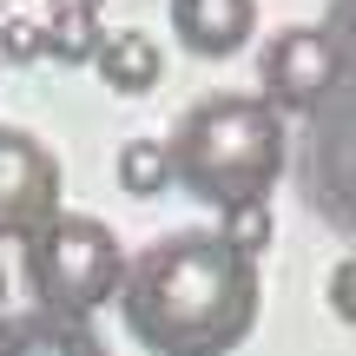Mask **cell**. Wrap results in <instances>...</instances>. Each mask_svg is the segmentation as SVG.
<instances>
[{"instance_id": "cell-1", "label": "cell", "mask_w": 356, "mask_h": 356, "mask_svg": "<svg viewBox=\"0 0 356 356\" xmlns=\"http://www.w3.org/2000/svg\"><path fill=\"white\" fill-rule=\"evenodd\" d=\"M264 284L218 231H165L126 257L119 310L152 356H231L257 330Z\"/></svg>"}, {"instance_id": "cell-2", "label": "cell", "mask_w": 356, "mask_h": 356, "mask_svg": "<svg viewBox=\"0 0 356 356\" xmlns=\"http://www.w3.org/2000/svg\"><path fill=\"white\" fill-rule=\"evenodd\" d=\"M284 119L270 113L257 92H211V99L185 106L165 139L172 185H185L211 211H238V204H264L270 185L284 178Z\"/></svg>"}, {"instance_id": "cell-3", "label": "cell", "mask_w": 356, "mask_h": 356, "mask_svg": "<svg viewBox=\"0 0 356 356\" xmlns=\"http://www.w3.org/2000/svg\"><path fill=\"white\" fill-rule=\"evenodd\" d=\"M26 291H33V310L66 323H86L99 304L119 297V277H126V251H119L113 225L86 211H60L26 238Z\"/></svg>"}, {"instance_id": "cell-4", "label": "cell", "mask_w": 356, "mask_h": 356, "mask_svg": "<svg viewBox=\"0 0 356 356\" xmlns=\"http://www.w3.org/2000/svg\"><path fill=\"white\" fill-rule=\"evenodd\" d=\"M343 92V40L330 26H284L257 53V99L270 113H323Z\"/></svg>"}, {"instance_id": "cell-5", "label": "cell", "mask_w": 356, "mask_h": 356, "mask_svg": "<svg viewBox=\"0 0 356 356\" xmlns=\"http://www.w3.org/2000/svg\"><path fill=\"white\" fill-rule=\"evenodd\" d=\"M47 218H60V159L47 139L0 126V238L26 244Z\"/></svg>"}, {"instance_id": "cell-6", "label": "cell", "mask_w": 356, "mask_h": 356, "mask_svg": "<svg viewBox=\"0 0 356 356\" xmlns=\"http://www.w3.org/2000/svg\"><path fill=\"white\" fill-rule=\"evenodd\" d=\"M172 33L198 60H231L257 33V0H172Z\"/></svg>"}, {"instance_id": "cell-7", "label": "cell", "mask_w": 356, "mask_h": 356, "mask_svg": "<svg viewBox=\"0 0 356 356\" xmlns=\"http://www.w3.org/2000/svg\"><path fill=\"white\" fill-rule=\"evenodd\" d=\"M0 356H106V343L47 310H0Z\"/></svg>"}, {"instance_id": "cell-8", "label": "cell", "mask_w": 356, "mask_h": 356, "mask_svg": "<svg viewBox=\"0 0 356 356\" xmlns=\"http://www.w3.org/2000/svg\"><path fill=\"white\" fill-rule=\"evenodd\" d=\"M99 79L119 92V99H139V92H152L159 86V73H165V60H159V47H152V33H106L99 40Z\"/></svg>"}, {"instance_id": "cell-9", "label": "cell", "mask_w": 356, "mask_h": 356, "mask_svg": "<svg viewBox=\"0 0 356 356\" xmlns=\"http://www.w3.org/2000/svg\"><path fill=\"white\" fill-rule=\"evenodd\" d=\"M99 7L106 0H53L40 26V53L60 66H86L99 53Z\"/></svg>"}, {"instance_id": "cell-10", "label": "cell", "mask_w": 356, "mask_h": 356, "mask_svg": "<svg viewBox=\"0 0 356 356\" xmlns=\"http://www.w3.org/2000/svg\"><path fill=\"white\" fill-rule=\"evenodd\" d=\"M119 185L132 198H159L172 185V165H165V145L159 139H126L119 145Z\"/></svg>"}, {"instance_id": "cell-11", "label": "cell", "mask_w": 356, "mask_h": 356, "mask_svg": "<svg viewBox=\"0 0 356 356\" xmlns=\"http://www.w3.org/2000/svg\"><path fill=\"white\" fill-rule=\"evenodd\" d=\"M218 238L231 244L238 257H264V244H270V211L264 204H238V211H225V225H218Z\"/></svg>"}, {"instance_id": "cell-12", "label": "cell", "mask_w": 356, "mask_h": 356, "mask_svg": "<svg viewBox=\"0 0 356 356\" xmlns=\"http://www.w3.org/2000/svg\"><path fill=\"white\" fill-rule=\"evenodd\" d=\"M33 53H40L33 20H0V60H33Z\"/></svg>"}, {"instance_id": "cell-13", "label": "cell", "mask_w": 356, "mask_h": 356, "mask_svg": "<svg viewBox=\"0 0 356 356\" xmlns=\"http://www.w3.org/2000/svg\"><path fill=\"white\" fill-rule=\"evenodd\" d=\"M330 304L350 310V270H337V277H330Z\"/></svg>"}, {"instance_id": "cell-14", "label": "cell", "mask_w": 356, "mask_h": 356, "mask_svg": "<svg viewBox=\"0 0 356 356\" xmlns=\"http://www.w3.org/2000/svg\"><path fill=\"white\" fill-rule=\"evenodd\" d=\"M0 310H7V270H0Z\"/></svg>"}]
</instances>
